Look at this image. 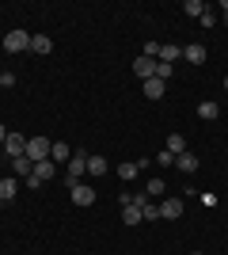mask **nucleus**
<instances>
[{"mask_svg": "<svg viewBox=\"0 0 228 255\" xmlns=\"http://www.w3.org/2000/svg\"><path fill=\"white\" fill-rule=\"evenodd\" d=\"M50 149H54V141L42 137V133H34V137H27V156L38 164V160H50Z\"/></svg>", "mask_w": 228, "mask_h": 255, "instance_id": "f257e3e1", "label": "nucleus"}, {"mask_svg": "<svg viewBox=\"0 0 228 255\" xmlns=\"http://www.w3.org/2000/svg\"><path fill=\"white\" fill-rule=\"evenodd\" d=\"M0 46H4V53H23V50H31V34L27 31H8L0 38Z\"/></svg>", "mask_w": 228, "mask_h": 255, "instance_id": "f03ea898", "label": "nucleus"}, {"mask_svg": "<svg viewBox=\"0 0 228 255\" xmlns=\"http://www.w3.org/2000/svg\"><path fill=\"white\" fill-rule=\"evenodd\" d=\"M183 198H179V194H171V198H163L160 202V221H179V217H183Z\"/></svg>", "mask_w": 228, "mask_h": 255, "instance_id": "7ed1b4c3", "label": "nucleus"}, {"mask_svg": "<svg viewBox=\"0 0 228 255\" xmlns=\"http://www.w3.org/2000/svg\"><path fill=\"white\" fill-rule=\"evenodd\" d=\"M84 171H87V156H84V152H76V156L69 160V168H65V183H69V187L80 183V179H84Z\"/></svg>", "mask_w": 228, "mask_h": 255, "instance_id": "20e7f679", "label": "nucleus"}, {"mask_svg": "<svg viewBox=\"0 0 228 255\" xmlns=\"http://www.w3.org/2000/svg\"><path fill=\"white\" fill-rule=\"evenodd\" d=\"M69 198H73V206H91L95 202V191H91V187H84V183H73V187H69Z\"/></svg>", "mask_w": 228, "mask_h": 255, "instance_id": "39448f33", "label": "nucleus"}, {"mask_svg": "<svg viewBox=\"0 0 228 255\" xmlns=\"http://www.w3.org/2000/svg\"><path fill=\"white\" fill-rule=\"evenodd\" d=\"M4 152H8V160L23 156V152H27V137H23V133H8V137H4Z\"/></svg>", "mask_w": 228, "mask_h": 255, "instance_id": "423d86ee", "label": "nucleus"}, {"mask_svg": "<svg viewBox=\"0 0 228 255\" xmlns=\"http://www.w3.org/2000/svg\"><path fill=\"white\" fill-rule=\"evenodd\" d=\"M11 175H15V179H31V175H34V160L27 156V152L15 156V160H11Z\"/></svg>", "mask_w": 228, "mask_h": 255, "instance_id": "0eeeda50", "label": "nucleus"}, {"mask_svg": "<svg viewBox=\"0 0 228 255\" xmlns=\"http://www.w3.org/2000/svg\"><path fill=\"white\" fill-rule=\"evenodd\" d=\"M175 168L183 171V175H194V171L202 168V164H198V156H194V152L186 149V152H179V156H175Z\"/></svg>", "mask_w": 228, "mask_h": 255, "instance_id": "6e6552de", "label": "nucleus"}, {"mask_svg": "<svg viewBox=\"0 0 228 255\" xmlns=\"http://www.w3.org/2000/svg\"><path fill=\"white\" fill-rule=\"evenodd\" d=\"M133 73L141 76V80H149V76H156V57H137V61H133Z\"/></svg>", "mask_w": 228, "mask_h": 255, "instance_id": "1a4fd4ad", "label": "nucleus"}, {"mask_svg": "<svg viewBox=\"0 0 228 255\" xmlns=\"http://www.w3.org/2000/svg\"><path fill=\"white\" fill-rule=\"evenodd\" d=\"M179 57H183V50H179L175 42H160V53H156V61H167V65H175Z\"/></svg>", "mask_w": 228, "mask_h": 255, "instance_id": "9d476101", "label": "nucleus"}, {"mask_svg": "<svg viewBox=\"0 0 228 255\" xmlns=\"http://www.w3.org/2000/svg\"><path fill=\"white\" fill-rule=\"evenodd\" d=\"M19 194V179L15 175H8V179H0V202H11Z\"/></svg>", "mask_w": 228, "mask_h": 255, "instance_id": "9b49d317", "label": "nucleus"}, {"mask_svg": "<svg viewBox=\"0 0 228 255\" xmlns=\"http://www.w3.org/2000/svg\"><path fill=\"white\" fill-rule=\"evenodd\" d=\"M141 84H145V96L149 99H163V88L167 84H163L160 76H149V80H141Z\"/></svg>", "mask_w": 228, "mask_h": 255, "instance_id": "f8f14e48", "label": "nucleus"}, {"mask_svg": "<svg viewBox=\"0 0 228 255\" xmlns=\"http://www.w3.org/2000/svg\"><path fill=\"white\" fill-rule=\"evenodd\" d=\"M50 160H54V164H69V160H73V149H69L65 141H54V149H50Z\"/></svg>", "mask_w": 228, "mask_h": 255, "instance_id": "ddd939ff", "label": "nucleus"}, {"mask_svg": "<svg viewBox=\"0 0 228 255\" xmlns=\"http://www.w3.org/2000/svg\"><path fill=\"white\" fill-rule=\"evenodd\" d=\"M137 175H141V164H137V160H126V164H118V179H122V183L137 179Z\"/></svg>", "mask_w": 228, "mask_h": 255, "instance_id": "4468645a", "label": "nucleus"}, {"mask_svg": "<svg viewBox=\"0 0 228 255\" xmlns=\"http://www.w3.org/2000/svg\"><path fill=\"white\" fill-rule=\"evenodd\" d=\"M107 171H110L107 156H87V175H107Z\"/></svg>", "mask_w": 228, "mask_h": 255, "instance_id": "2eb2a0df", "label": "nucleus"}, {"mask_svg": "<svg viewBox=\"0 0 228 255\" xmlns=\"http://www.w3.org/2000/svg\"><path fill=\"white\" fill-rule=\"evenodd\" d=\"M183 57H186L190 65H202V61H206V46H202V42H190V46L183 50Z\"/></svg>", "mask_w": 228, "mask_h": 255, "instance_id": "dca6fc26", "label": "nucleus"}, {"mask_svg": "<svg viewBox=\"0 0 228 255\" xmlns=\"http://www.w3.org/2000/svg\"><path fill=\"white\" fill-rule=\"evenodd\" d=\"M31 50L34 53H54V38L50 34H31Z\"/></svg>", "mask_w": 228, "mask_h": 255, "instance_id": "f3484780", "label": "nucleus"}, {"mask_svg": "<svg viewBox=\"0 0 228 255\" xmlns=\"http://www.w3.org/2000/svg\"><path fill=\"white\" fill-rule=\"evenodd\" d=\"M198 118H206V122L221 118V103H213V99H206V103H198Z\"/></svg>", "mask_w": 228, "mask_h": 255, "instance_id": "a211bd4d", "label": "nucleus"}, {"mask_svg": "<svg viewBox=\"0 0 228 255\" xmlns=\"http://www.w3.org/2000/svg\"><path fill=\"white\" fill-rule=\"evenodd\" d=\"M34 179H42V183L54 179V160H38L34 164Z\"/></svg>", "mask_w": 228, "mask_h": 255, "instance_id": "6ab92c4d", "label": "nucleus"}, {"mask_svg": "<svg viewBox=\"0 0 228 255\" xmlns=\"http://www.w3.org/2000/svg\"><path fill=\"white\" fill-rule=\"evenodd\" d=\"M167 152H171V156L186 152V137H183V133H171V137H167Z\"/></svg>", "mask_w": 228, "mask_h": 255, "instance_id": "aec40b11", "label": "nucleus"}, {"mask_svg": "<svg viewBox=\"0 0 228 255\" xmlns=\"http://www.w3.org/2000/svg\"><path fill=\"white\" fill-rule=\"evenodd\" d=\"M122 221H126V225H141L145 217H141V210H137V206H126V210H122Z\"/></svg>", "mask_w": 228, "mask_h": 255, "instance_id": "412c9836", "label": "nucleus"}, {"mask_svg": "<svg viewBox=\"0 0 228 255\" xmlns=\"http://www.w3.org/2000/svg\"><path fill=\"white\" fill-rule=\"evenodd\" d=\"M163 191H167V187H163V179H149V183H145V194H149V198H160Z\"/></svg>", "mask_w": 228, "mask_h": 255, "instance_id": "4be33fe9", "label": "nucleus"}, {"mask_svg": "<svg viewBox=\"0 0 228 255\" xmlns=\"http://www.w3.org/2000/svg\"><path fill=\"white\" fill-rule=\"evenodd\" d=\"M183 11H186V15H194V19H202L206 4H202V0H186V4H183Z\"/></svg>", "mask_w": 228, "mask_h": 255, "instance_id": "5701e85b", "label": "nucleus"}, {"mask_svg": "<svg viewBox=\"0 0 228 255\" xmlns=\"http://www.w3.org/2000/svg\"><path fill=\"white\" fill-rule=\"evenodd\" d=\"M156 76H160L163 84H167V80L175 76V65H167V61H156Z\"/></svg>", "mask_w": 228, "mask_h": 255, "instance_id": "b1692460", "label": "nucleus"}, {"mask_svg": "<svg viewBox=\"0 0 228 255\" xmlns=\"http://www.w3.org/2000/svg\"><path fill=\"white\" fill-rule=\"evenodd\" d=\"M141 217H145V221H160V206H156V202H145L141 206Z\"/></svg>", "mask_w": 228, "mask_h": 255, "instance_id": "393cba45", "label": "nucleus"}, {"mask_svg": "<svg viewBox=\"0 0 228 255\" xmlns=\"http://www.w3.org/2000/svg\"><path fill=\"white\" fill-rule=\"evenodd\" d=\"M198 23H202V27H206V31H209V27H217V15H213V11H202V19H198Z\"/></svg>", "mask_w": 228, "mask_h": 255, "instance_id": "a878e982", "label": "nucleus"}, {"mask_svg": "<svg viewBox=\"0 0 228 255\" xmlns=\"http://www.w3.org/2000/svg\"><path fill=\"white\" fill-rule=\"evenodd\" d=\"M156 164H160V168H175V156H171V152H167V149H163L160 156H156Z\"/></svg>", "mask_w": 228, "mask_h": 255, "instance_id": "bb28decb", "label": "nucleus"}, {"mask_svg": "<svg viewBox=\"0 0 228 255\" xmlns=\"http://www.w3.org/2000/svg\"><path fill=\"white\" fill-rule=\"evenodd\" d=\"M160 53V42H145V57H156Z\"/></svg>", "mask_w": 228, "mask_h": 255, "instance_id": "cd10ccee", "label": "nucleus"}, {"mask_svg": "<svg viewBox=\"0 0 228 255\" xmlns=\"http://www.w3.org/2000/svg\"><path fill=\"white\" fill-rule=\"evenodd\" d=\"M221 19L228 23V0H221Z\"/></svg>", "mask_w": 228, "mask_h": 255, "instance_id": "c85d7f7f", "label": "nucleus"}, {"mask_svg": "<svg viewBox=\"0 0 228 255\" xmlns=\"http://www.w3.org/2000/svg\"><path fill=\"white\" fill-rule=\"evenodd\" d=\"M4 137H8V129H4V122H0V145H4Z\"/></svg>", "mask_w": 228, "mask_h": 255, "instance_id": "c756f323", "label": "nucleus"}, {"mask_svg": "<svg viewBox=\"0 0 228 255\" xmlns=\"http://www.w3.org/2000/svg\"><path fill=\"white\" fill-rule=\"evenodd\" d=\"M225 92H228V76H225Z\"/></svg>", "mask_w": 228, "mask_h": 255, "instance_id": "7c9ffc66", "label": "nucleus"}, {"mask_svg": "<svg viewBox=\"0 0 228 255\" xmlns=\"http://www.w3.org/2000/svg\"><path fill=\"white\" fill-rule=\"evenodd\" d=\"M0 88H4V76H0Z\"/></svg>", "mask_w": 228, "mask_h": 255, "instance_id": "2f4dec72", "label": "nucleus"}, {"mask_svg": "<svg viewBox=\"0 0 228 255\" xmlns=\"http://www.w3.org/2000/svg\"><path fill=\"white\" fill-rule=\"evenodd\" d=\"M190 255H202V252H190Z\"/></svg>", "mask_w": 228, "mask_h": 255, "instance_id": "473e14b6", "label": "nucleus"}, {"mask_svg": "<svg viewBox=\"0 0 228 255\" xmlns=\"http://www.w3.org/2000/svg\"><path fill=\"white\" fill-rule=\"evenodd\" d=\"M0 34H4V27H0Z\"/></svg>", "mask_w": 228, "mask_h": 255, "instance_id": "72a5a7b5", "label": "nucleus"}]
</instances>
